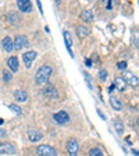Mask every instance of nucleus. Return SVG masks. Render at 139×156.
Instances as JSON below:
<instances>
[{
	"label": "nucleus",
	"instance_id": "34",
	"mask_svg": "<svg viewBox=\"0 0 139 156\" xmlns=\"http://www.w3.org/2000/svg\"><path fill=\"white\" fill-rule=\"evenodd\" d=\"M132 152H134V153H135V155H136V156H139V152H138V151H132Z\"/></svg>",
	"mask_w": 139,
	"mask_h": 156
},
{
	"label": "nucleus",
	"instance_id": "19",
	"mask_svg": "<svg viewBox=\"0 0 139 156\" xmlns=\"http://www.w3.org/2000/svg\"><path fill=\"white\" fill-rule=\"evenodd\" d=\"M9 21H10V24H13V25H18L19 24V17L17 16V13H11L9 14Z\"/></svg>",
	"mask_w": 139,
	"mask_h": 156
},
{
	"label": "nucleus",
	"instance_id": "6",
	"mask_svg": "<svg viewBox=\"0 0 139 156\" xmlns=\"http://www.w3.org/2000/svg\"><path fill=\"white\" fill-rule=\"evenodd\" d=\"M36 56H38V53H36L35 50H29V52H25L23 55V60H24V63H25L26 68H29L31 66H32V63L36 58Z\"/></svg>",
	"mask_w": 139,
	"mask_h": 156
},
{
	"label": "nucleus",
	"instance_id": "12",
	"mask_svg": "<svg viewBox=\"0 0 139 156\" xmlns=\"http://www.w3.org/2000/svg\"><path fill=\"white\" fill-rule=\"evenodd\" d=\"M14 98H16L17 102H26L28 101V94H26V91H24V89H17L16 92H14Z\"/></svg>",
	"mask_w": 139,
	"mask_h": 156
},
{
	"label": "nucleus",
	"instance_id": "22",
	"mask_svg": "<svg viewBox=\"0 0 139 156\" xmlns=\"http://www.w3.org/2000/svg\"><path fill=\"white\" fill-rule=\"evenodd\" d=\"M89 156H103L100 149H97V148H93V149L89 151Z\"/></svg>",
	"mask_w": 139,
	"mask_h": 156
},
{
	"label": "nucleus",
	"instance_id": "20",
	"mask_svg": "<svg viewBox=\"0 0 139 156\" xmlns=\"http://www.w3.org/2000/svg\"><path fill=\"white\" fill-rule=\"evenodd\" d=\"M81 18L84 20V21H92V20H93V14H92L91 10H85V11L81 13Z\"/></svg>",
	"mask_w": 139,
	"mask_h": 156
},
{
	"label": "nucleus",
	"instance_id": "5",
	"mask_svg": "<svg viewBox=\"0 0 139 156\" xmlns=\"http://www.w3.org/2000/svg\"><path fill=\"white\" fill-rule=\"evenodd\" d=\"M123 78L125 80L127 85H131V87H138L139 85V80L136 75H134L131 71H124Z\"/></svg>",
	"mask_w": 139,
	"mask_h": 156
},
{
	"label": "nucleus",
	"instance_id": "23",
	"mask_svg": "<svg viewBox=\"0 0 139 156\" xmlns=\"http://www.w3.org/2000/svg\"><path fill=\"white\" fill-rule=\"evenodd\" d=\"M9 109H10V110H13L16 114H21V113H23V110H21L17 105H9Z\"/></svg>",
	"mask_w": 139,
	"mask_h": 156
},
{
	"label": "nucleus",
	"instance_id": "30",
	"mask_svg": "<svg viewBox=\"0 0 139 156\" xmlns=\"http://www.w3.org/2000/svg\"><path fill=\"white\" fill-rule=\"evenodd\" d=\"M106 7H107L109 10H110L111 7H113V3H111V2H109V0H106Z\"/></svg>",
	"mask_w": 139,
	"mask_h": 156
},
{
	"label": "nucleus",
	"instance_id": "31",
	"mask_svg": "<svg viewBox=\"0 0 139 156\" xmlns=\"http://www.w3.org/2000/svg\"><path fill=\"white\" fill-rule=\"evenodd\" d=\"M3 136H6V131L0 128V138H3Z\"/></svg>",
	"mask_w": 139,
	"mask_h": 156
},
{
	"label": "nucleus",
	"instance_id": "35",
	"mask_svg": "<svg viewBox=\"0 0 139 156\" xmlns=\"http://www.w3.org/2000/svg\"><path fill=\"white\" fill-rule=\"evenodd\" d=\"M3 123H4V120H3V119H0V126H2Z\"/></svg>",
	"mask_w": 139,
	"mask_h": 156
},
{
	"label": "nucleus",
	"instance_id": "16",
	"mask_svg": "<svg viewBox=\"0 0 139 156\" xmlns=\"http://www.w3.org/2000/svg\"><path fill=\"white\" fill-rule=\"evenodd\" d=\"M110 105L113 109H116V110H121V109H123V102L116 96H110Z\"/></svg>",
	"mask_w": 139,
	"mask_h": 156
},
{
	"label": "nucleus",
	"instance_id": "26",
	"mask_svg": "<svg viewBox=\"0 0 139 156\" xmlns=\"http://www.w3.org/2000/svg\"><path fill=\"white\" fill-rule=\"evenodd\" d=\"M99 78H100L102 81H106V78H107V71L106 70H100V71H99Z\"/></svg>",
	"mask_w": 139,
	"mask_h": 156
},
{
	"label": "nucleus",
	"instance_id": "32",
	"mask_svg": "<svg viewBox=\"0 0 139 156\" xmlns=\"http://www.w3.org/2000/svg\"><path fill=\"white\" fill-rule=\"evenodd\" d=\"M85 64H86L88 67H91V66H92V62L89 60V58H86V60H85Z\"/></svg>",
	"mask_w": 139,
	"mask_h": 156
},
{
	"label": "nucleus",
	"instance_id": "25",
	"mask_svg": "<svg viewBox=\"0 0 139 156\" xmlns=\"http://www.w3.org/2000/svg\"><path fill=\"white\" fill-rule=\"evenodd\" d=\"M117 67H118V70H121V71H127V63L125 62L117 63Z\"/></svg>",
	"mask_w": 139,
	"mask_h": 156
},
{
	"label": "nucleus",
	"instance_id": "2",
	"mask_svg": "<svg viewBox=\"0 0 139 156\" xmlns=\"http://www.w3.org/2000/svg\"><path fill=\"white\" fill-rule=\"evenodd\" d=\"M36 153L39 156H57V151L50 145H39L36 148Z\"/></svg>",
	"mask_w": 139,
	"mask_h": 156
},
{
	"label": "nucleus",
	"instance_id": "28",
	"mask_svg": "<svg viewBox=\"0 0 139 156\" xmlns=\"http://www.w3.org/2000/svg\"><path fill=\"white\" fill-rule=\"evenodd\" d=\"M114 89H116V87H114V84H111L110 87H109V92H110V95L114 92Z\"/></svg>",
	"mask_w": 139,
	"mask_h": 156
},
{
	"label": "nucleus",
	"instance_id": "24",
	"mask_svg": "<svg viewBox=\"0 0 139 156\" xmlns=\"http://www.w3.org/2000/svg\"><path fill=\"white\" fill-rule=\"evenodd\" d=\"M11 78H13V75H11V73H10L9 70H4V71H3V80H4V81H6V82H9L10 80H11Z\"/></svg>",
	"mask_w": 139,
	"mask_h": 156
},
{
	"label": "nucleus",
	"instance_id": "15",
	"mask_svg": "<svg viewBox=\"0 0 139 156\" xmlns=\"http://www.w3.org/2000/svg\"><path fill=\"white\" fill-rule=\"evenodd\" d=\"M7 66H9V68L11 70V71L16 73L17 70H18V58H17L16 56L9 57V60H7Z\"/></svg>",
	"mask_w": 139,
	"mask_h": 156
},
{
	"label": "nucleus",
	"instance_id": "9",
	"mask_svg": "<svg viewBox=\"0 0 139 156\" xmlns=\"http://www.w3.org/2000/svg\"><path fill=\"white\" fill-rule=\"evenodd\" d=\"M0 153L2 155H11V153H16V148L9 142H3L0 144Z\"/></svg>",
	"mask_w": 139,
	"mask_h": 156
},
{
	"label": "nucleus",
	"instance_id": "27",
	"mask_svg": "<svg viewBox=\"0 0 139 156\" xmlns=\"http://www.w3.org/2000/svg\"><path fill=\"white\" fill-rule=\"evenodd\" d=\"M84 77H85V82H86V85L89 87V89H91V88H92V82H91V78H89L88 73H84Z\"/></svg>",
	"mask_w": 139,
	"mask_h": 156
},
{
	"label": "nucleus",
	"instance_id": "14",
	"mask_svg": "<svg viewBox=\"0 0 139 156\" xmlns=\"http://www.w3.org/2000/svg\"><path fill=\"white\" fill-rule=\"evenodd\" d=\"M114 87H116L120 92H124V91L127 89V82H125V80H124L123 77H116V80H114Z\"/></svg>",
	"mask_w": 139,
	"mask_h": 156
},
{
	"label": "nucleus",
	"instance_id": "7",
	"mask_svg": "<svg viewBox=\"0 0 139 156\" xmlns=\"http://www.w3.org/2000/svg\"><path fill=\"white\" fill-rule=\"evenodd\" d=\"M68 120H70V116H68V113H67V112H64V110L58 112V113L54 114V121L57 124H60V126H64V124H67Z\"/></svg>",
	"mask_w": 139,
	"mask_h": 156
},
{
	"label": "nucleus",
	"instance_id": "13",
	"mask_svg": "<svg viewBox=\"0 0 139 156\" xmlns=\"http://www.w3.org/2000/svg\"><path fill=\"white\" fill-rule=\"evenodd\" d=\"M2 48H3V50H6V52H11L14 49V42L11 41L10 36H6V38L2 41Z\"/></svg>",
	"mask_w": 139,
	"mask_h": 156
},
{
	"label": "nucleus",
	"instance_id": "10",
	"mask_svg": "<svg viewBox=\"0 0 139 156\" xmlns=\"http://www.w3.org/2000/svg\"><path fill=\"white\" fill-rule=\"evenodd\" d=\"M17 6H18L21 13H29V11L32 10V4H31V2H28V0H18V2H17Z\"/></svg>",
	"mask_w": 139,
	"mask_h": 156
},
{
	"label": "nucleus",
	"instance_id": "1",
	"mask_svg": "<svg viewBox=\"0 0 139 156\" xmlns=\"http://www.w3.org/2000/svg\"><path fill=\"white\" fill-rule=\"evenodd\" d=\"M52 73H53V68L50 67V66H42L35 74V84L42 85V84H45V82H47V80L50 78V75H52Z\"/></svg>",
	"mask_w": 139,
	"mask_h": 156
},
{
	"label": "nucleus",
	"instance_id": "21",
	"mask_svg": "<svg viewBox=\"0 0 139 156\" xmlns=\"http://www.w3.org/2000/svg\"><path fill=\"white\" fill-rule=\"evenodd\" d=\"M114 128H116V131L118 134H123L124 133V126H123V123H121L120 120H116V121H114Z\"/></svg>",
	"mask_w": 139,
	"mask_h": 156
},
{
	"label": "nucleus",
	"instance_id": "8",
	"mask_svg": "<svg viewBox=\"0 0 139 156\" xmlns=\"http://www.w3.org/2000/svg\"><path fill=\"white\" fill-rule=\"evenodd\" d=\"M14 48L17 50H21L23 48H28V39L24 35H17L16 41H14Z\"/></svg>",
	"mask_w": 139,
	"mask_h": 156
},
{
	"label": "nucleus",
	"instance_id": "3",
	"mask_svg": "<svg viewBox=\"0 0 139 156\" xmlns=\"http://www.w3.org/2000/svg\"><path fill=\"white\" fill-rule=\"evenodd\" d=\"M42 95L47 99H57L58 98V92L53 85H45V88L42 89Z\"/></svg>",
	"mask_w": 139,
	"mask_h": 156
},
{
	"label": "nucleus",
	"instance_id": "33",
	"mask_svg": "<svg viewBox=\"0 0 139 156\" xmlns=\"http://www.w3.org/2000/svg\"><path fill=\"white\" fill-rule=\"evenodd\" d=\"M136 48L139 49V34H138V36H136Z\"/></svg>",
	"mask_w": 139,
	"mask_h": 156
},
{
	"label": "nucleus",
	"instance_id": "29",
	"mask_svg": "<svg viewBox=\"0 0 139 156\" xmlns=\"http://www.w3.org/2000/svg\"><path fill=\"white\" fill-rule=\"evenodd\" d=\"M97 114H99V117H100L102 120H106V116H104V114H103V113H102V112H100V110H97Z\"/></svg>",
	"mask_w": 139,
	"mask_h": 156
},
{
	"label": "nucleus",
	"instance_id": "4",
	"mask_svg": "<svg viewBox=\"0 0 139 156\" xmlns=\"http://www.w3.org/2000/svg\"><path fill=\"white\" fill-rule=\"evenodd\" d=\"M78 149H79V145H78V141L75 138H70L67 141V151L70 156H77L78 155Z\"/></svg>",
	"mask_w": 139,
	"mask_h": 156
},
{
	"label": "nucleus",
	"instance_id": "11",
	"mask_svg": "<svg viewBox=\"0 0 139 156\" xmlns=\"http://www.w3.org/2000/svg\"><path fill=\"white\" fill-rule=\"evenodd\" d=\"M28 138H29V141H32V142H38V141H40L43 138V135H42V133L38 130H29Z\"/></svg>",
	"mask_w": 139,
	"mask_h": 156
},
{
	"label": "nucleus",
	"instance_id": "17",
	"mask_svg": "<svg viewBox=\"0 0 139 156\" xmlns=\"http://www.w3.org/2000/svg\"><path fill=\"white\" fill-rule=\"evenodd\" d=\"M64 41H65V46H67L68 52H70V55L72 56V50H71V46H72V39H71V35H70V32H67V31H64Z\"/></svg>",
	"mask_w": 139,
	"mask_h": 156
},
{
	"label": "nucleus",
	"instance_id": "36",
	"mask_svg": "<svg viewBox=\"0 0 139 156\" xmlns=\"http://www.w3.org/2000/svg\"><path fill=\"white\" fill-rule=\"evenodd\" d=\"M136 124H138V126H139V117H138V120H136Z\"/></svg>",
	"mask_w": 139,
	"mask_h": 156
},
{
	"label": "nucleus",
	"instance_id": "18",
	"mask_svg": "<svg viewBox=\"0 0 139 156\" xmlns=\"http://www.w3.org/2000/svg\"><path fill=\"white\" fill-rule=\"evenodd\" d=\"M77 34H78L79 38H85V36L89 35V29H88L86 27H84V25H79L77 28Z\"/></svg>",
	"mask_w": 139,
	"mask_h": 156
}]
</instances>
